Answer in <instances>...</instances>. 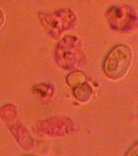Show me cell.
<instances>
[{
  "instance_id": "obj_1",
  "label": "cell",
  "mask_w": 138,
  "mask_h": 156,
  "mask_svg": "<svg viewBox=\"0 0 138 156\" xmlns=\"http://www.w3.org/2000/svg\"><path fill=\"white\" fill-rule=\"evenodd\" d=\"M131 62L130 48L125 45H119L108 54L104 63L105 73L111 79H119L126 74Z\"/></svg>"
},
{
  "instance_id": "obj_2",
  "label": "cell",
  "mask_w": 138,
  "mask_h": 156,
  "mask_svg": "<svg viewBox=\"0 0 138 156\" xmlns=\"http://www.w3.org/2000/svg\"><path fill=\"white\" fill-rule=\"evenodd\" d=\"M126 154L127 155H138V142L132 146L129 152H127Z\"/></svg>"
}]
</instances>
